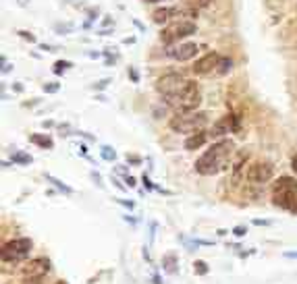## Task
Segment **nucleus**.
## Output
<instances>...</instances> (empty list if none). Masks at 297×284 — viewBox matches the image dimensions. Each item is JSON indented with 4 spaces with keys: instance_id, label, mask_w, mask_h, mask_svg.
Returning a JSON list of instances; mask_svg holds the SVG:
<instances>
[{
    "instance_id": "5",
    "label": "nucleus",
    "mask_w": 297,
    "mask_h": 284,
    "mask_svg": "<svg viewBox=\"0 0 297 284\" xmlns=\"http://www.w3.org/2000/svg\"><path fill=\"white\" fill-rule=\"evenodd\" d=\"M197 31V25L193 21H185V19H179V21H173L169 25H164V29L160 31V40L164 44H177L181 42L183 38H189Z\"/></svg>"
},
{
    "instance_id": "26",
    "label": "nucleus",
    "mask_w": 297,
    "mask_h": 284,
    "mask_svg": "<svg viewBox=\"0 0 297 284\" xmlns=\"http://www.w3.org/2000/svg\"><path fill=\"white\" fill-rule=\"evenodd\" d=\"M21 284H44V278H25Z\"/></svg>"
},
{
    "instance_id": "15",
    "label": "nucleus",
    "mask_w": 297,
    "mask_h": 284,
    "mask_svg": "<svg viewBox=\"0 0 297 284\" xmlns=\"http://www.w3.org/2000/svg\"><path fill=\"white\" fill-rule=\"evenodd\" d=\"M29 141H31V143H36V145H40L42 149H52V147H54L52 137L42 135V133H34V135H29Z\"/></svg>"
},
{
    "instance_id": "27",
    "label": "nucleus",
    "mask_w": 297,
    "mask_h": 284,
    "mask_svg": "<svg viewBox=\"0 0 297 284\" xmlns=\"http://www.w3.org/2000/svg\"><path fill=\"white\" fill-rule=\"evenodd\" d=\"M127 162H129V164H140V162H142V158H140V156H131V153H127Z\"/></svg>"
},
{
    "instance_id": "31",
    "label": "nucleus",
    "mask_w": 297,
    "mask_h": 284,
    "mask_svg": "<svg viewBox=\"0 0 297 284\" xmlns=\"http://www.w3.org/2000/svg\"><path fill=\"white\" fill-rule=\"evenodd\" d=\"M119 203H123L125 208H129V210H133L135 208V203L133 201H125V199H119Z\"/></svg>"
},
{
    "instance_id": "24",
    "label": "nucleus",
    "mask_w": 297,
    "mask_h": 284,
    "mask_svg": "<svg viewBox=\"0 0 297 284\" xmlns=\"http://www.w3.org/2000/svg\"><path fill=\"white\" fill-rule=\"evenodd\" d=\"M58 89H60L58 83H46V85H44V91H46V93H56Z\"/></svg>"
},
{
    "instance_id": "11",
    "label": "nucleus",
    "mask_w": 297,
    "mask_h": 284,
    "mask_svg": "<svg viewBox=\"0 0 297 284\" xmlns=\"http://www.w3.org/2000/svg\"><path fill=\"white\" fill-rule=\"evenodd\" d=\"M167 54H169L171 58H175V60H181V62H185V60H189V58H193V56L197 54V44H191V42H187V44L171 46V48L167 50Z\"/></svg>"
},
{
    "instance_id": "32",
    "label": "nucleus",
    "mask_w": 297,
    "mask_h": 284,
    "mask_svg": "<svg viewBox=\"0 0 297 284\" xmlns=\"http://www.w3.org/2000/svg\"><path fill=\"white\" fill-rule=\"evenodd\" d=\"M291 168H293V172L297 174V153H295V156L291 158Z\"/></svg>"
},
{
    "instance_id": "7",
    "label": "nucleus",
    "mask_w": 297,
    "mask_h": 284,
    "mask_svg": "<svg viewBox=\"0 0 297 284\" xmlns=\"http://www.w3.org/2000/svg\"><path fill=\"white\" fill-rule=\"evenodd\" d=\"M202 104V91H200V85H197L195 81H189L185 91L179 96V100L171 106L175 108L177 112H189V110H195L197 106Z\"/></svg>"
},
{
    "instance_id": "10",
    "label": "nucleus",
    "mask_w": 297,
    "mask_h": 284,
    "mask_svg": "<svg viewBox=\"0 0 297 284\" xmlns=\"http://www.w3.org/2000/svg\"><path fill=\"white\" fill-rule=\"evenodd\" d=\"M218 60H220V56H218L216 52H208V54H204L202 58L195 60V65L191 67V71H193L195 75H208V73L216 71Z\"/></svg>"
},
{
    "instance_id": "23",
    "label": "nucleus",
    "mask_w": 297,
    "mask_h": 284,
    "mask_svg": "<svg viewBox=\"0 0 297 284\" xmlns=\"http://www.w3.org/2000/svg\"><path fill=\"white\" fill-rule=\"evenodd\" d=\"M17 34H19V38H23L25 42H31V44H36V36L34 34H29V31H17Z\"/></svg>"
},
{
    "instance_id": "29",
    "label": "nucleus",
    "mask_w": 297,
    "mask_h": 284,
    "mask_svg": "<svg viewBox=\"0 0 297 284\" xmlns=\"http://www.w3.org/2000/svg\"><path fill=\"white\" fill-rule=\"evenodd\" d=\"M245 233H247L245 226H235V228H233V235H235V237H243Z\"/></svg>"
},
{
    "instance_id": "40",
    "label": "nucleus",
    "mask_w": 297,
    "mask_h": 284,
    "mask_svg": "<svg viewBox=\"0 0 297 284\" xmlns=\"http://www.w3.org/2000/svg\"><path fill=\"white\" fill-rule=\"evenodd\" d=\"M54 284H67V282H64V280H58V282H54Z\"/></svg>"
},
{
    "instance_id": "9",
    "label": "nucleus",
    "mask_w": 297,
    "mask_h": 284,
    "mask_svg": "<svg viewBox=\"0 0 297 284\" xmlns=\"http://www.w3.org/2000/svg\"><path fill=\"white\" fill-rule=\"evenodd\" d=\"M50 268H52V264L48 257H36L21 268V274L25 278H44L50 272Z\"/></svg>"
},
{
    "instance_id": "3",
    "label": "nucleus",
    "mask_w": 297,
    "mask_h": 284,
    "mask_svg": "<svg viewBox=\"0 0 297 284\" xmlns=\"http://www.w3.org/2000/svg\"><path fill=\"white\" fill-rule=\"evenodd\" d=\"M187 83H189V79H185V77H181L177 73H169V75H162L156 81V91L160 93L162 100L167 102L169 106H173L179 100L181 93L185 91Z\"/></svg>"
},
{
    "instance_id": "34",
    "label": "nucleus",
    "mask_w": 297,
    "mask_h": 284,
    "mask_svg": "<svg viewBox=\"0 0 297 284\" xmlns=\"http://www.w3.org/2000/svg\"><path fill=\"white\" fill-rule=\"evenodd\" d=\"M92 178L96 180V185H102V176L98 174V172H92Z\"/></svg>"
},
{
    "instance_id": "4",
    "label": "nucleus",
    "mask_w": 297,
    "mask_h": 284,
    "mask_svg": "<svg viewBox=\"0 0 297 284\" xmlns=\"http://www.w3.org/2000/svg\"><path fill=\"white\" fill-rule=\"evenodd\" d=\"M208 124V114L206 112H177L169 127L175 131V133H195V131H202Z\"/></svg>"
},
{
    "instance_id": "35",
    "label": "nucleus",
    "mask_w": 297,
    "mask_h": 284,
    "mask_svg": "<svg viewBox=\"0 0 297 284\" xmlns=\"http://www.w3.org/2000/svg\"><path fill=\"white\" fill-rule=\"evenodd\" d=\"M125 183H127V187H135V178L133 176H125Z\"/></svg>"
},
{
    "instance_id": "8",
    "label": "nucleus",
    "mask_w": 297,
    "mask_h": 284,
    "mask_svg": "<svg viewBox=\"0 0 297 284\" xmlns=\"http://www.w3.org/2000/svg\"><path fill=\"white\" fill-rule=\"evenodd\" d=\"M275 174V166L270 162H256L247 168V180L262 185V183H268Z\"/></svg>"
},
{
    "instance_id": "37",
    "label": "nucleus",
    "mask_w": 297,
    "mask_h": 284,
    "mask_svg": "<svg viewBox=\"0 0 297 284\" xmlns=\"http://www.w3.org/2000/svg\"><path fill=\"white\" fill-rule=\"evenodd\" d=\"M285 257H291V260H297V251H289V253H285Z\"/></svg>"
},
{
    "instance_id": "30",
    "label": "nucleus",
    "mask_w": 297,
    "mask_h": 284,
    "mask_svg": "<svg viewBox=\"0 0 297 284\" xmlns=\"http://www.w3.org/2000/svg\"><path fill=\"white\" fill-rule=\"evenodd\" d=\"M144 187L148 189V191H152V189H154V185H152V180H150L148 174H144Z\"/></svg>"
},
{
    "instance_id": "25",
    "label": "nucleus",
    "mask_w": 297,
    "mask_h": 284,
    "mask_svg": "<svg viewBox=\"0 0 297 284\" xmlns=\"http://www.w3.org/2000/svg\"><path fill=\"white\" fill-rule=\"evenodd\" d=\"M129 77H131V81H133V83H140V73H138L133 67L129 69Z\"/></svg>"
},
{
    "instance_id": "13",
    "label": "nucleus",
    "mask_w": 297,
    "mask_h": 284,
    "mask_svg": "<svg viewBox=\"0 0 297 284\" xmlns=\"http://www.w3.org/2000/svg\"><path fill=\"white\" fill-rule=\"evenodd\" d=\"M206 139H208V133L202 129V131H195V133H191L187 139H185V149H189V151H193V149H200L204 143H206Z\"/></svg>"
},
{
    "instance_id": "38",
    "label": "nucleus",
    "mask_w": 297,
    "mask_h": 284,
    "mask_svg": "<svg viewBox=\"0 0 297 284\" xmlns=\"http://www.w3.org/2000/svg\"><path fill=\"white\" fill-rule=\"evenodd\" d=\"M154 284H162V282H160V276H158V274H154Z\"/></svg>"
},
{
    "instance_id": "6",
    "label": "nucleus",
    "mask_w": 297,
    "mask_h": 284,
    "mask_svg": "<svg viewBox=\"0 0 297 284\" xmlns=\"http://www.w3.org/2000/svg\"><path fill=\"white\" fill-rule=\"evenodd\" d=\"M31 247H34V243H31V239H27V237L13 239V241H9V243L3 245L0 257H3L5 264H9V262H13V264L15 262H21V260H25L29 255Z\"/></svg>"
},
{
    "instance_id": "12",
    "label": "nucleus",
    "mask_w": 297,
    "mask_h": 284,
    "mask_svg": "<svg viewBox=\"0 0 297 284\" xmlns=\"http://www.w3.org/2000/svg\"><path fill=\"white\" fill-rule=\"evenodd\" d=\"M175 15H185L183 7H181V9H179V7H162V9H156L154 15H152V21L158 23V25H164L169 19H173Z\"/></svg>"
},
{
    "instance_id": "28",
    "label": "nucleus",
    "mask_w": 297,
    "mask_h": 284,
    "mask_svg": "<svg viewBox=\"0 0 297 284\" xmlns=\"http://www.w3.org/2000/svg\"><path fill=\"white\" fill-rule=\"evenodd\" d=\"M108 83H110V79H102L94 85V89H104V87H108Z\"/></svg>"
},
{
    "instance_id": "16",
    "label": "nucleus",
    "mask_w": 297,
    "mask_h": 284,
    "mask_svg": "<svg viewBox=\"0 0 297 284\" xmlns=\"http://www.w3.org/2000/svg\"><path fill=\"white\" fill-rule=\"evenodd\" d=\"M162 268L164 272H169V274H177V255L175 253H167L162 257Z\"/></svg>"
},
{
    "instance_id": "22",
    "label": "nucleus",
    "mask_w": 297,
    "mask_h": 284,
    "mask_svg": "<svg viewBox=\"0 0 297 284\" xmlns=\"http://www.w3.org/2000/svg\"><path fill=\"white\" fill-rule=\"evenodd\" d=\"M193 270H195V274L206 276V274H208V264H206V262H202V260H197V262L193 264Z\"/></svg>"
},
{
    "instance_id": "14",
    "label": "nucleus",
    "mask_w": 297,
    "mask_h": 284,
    "mask_svg": "<svg viewBox=\"0 0 297 284\" xmlns=\"http://www.w3.org/2000/svg\"><path fill=\"white\" fill-rule=\"evenodd\" d=\"M206 5H210V0H183V9L189 17H195L197 11L204 9Z\"/></svg>"
},
{
    "instance_id": "1",
    "label": "nucleus",
    "mask_w": 297,
    "mask_h": 284,
    "mask_svg": "<svg viewBox=\"0 0 297 284\" xmlns=\"http://www.w3.org/2000/svg\"><path fill=\"white\" fill-rule=\"evenodd\" d=\"M233 151H235V143L231 141V139H220V141L212 143L210 149H206L195 160L197 174H202V176H214V174L222 172L229 166Z\"/></svg>"
},
{
    "instance_id": "18",
    "label": "nucleus",
    "mask_w": 297,
    "mask_h": 284,
    "mask_svg": "<svg viewBox=\"0 0 297 284\" xmlns=\"http://www.w3.org/2000/svg\"><path fill=\"white\" fill-rule=\"evenodd\" d=\"M11 160H13V164H17V166H27V164H31V156H27V153H23V151H15Z\"/></svg>"
},
{
    "instance_id": "2",
    "label": "nucleus",
    "mask_w": 297,
    "mask_h": 284,
    "mask_svg": "<svg viewBox=\"0 0 297 284\" xmlns=\"http://www.w3.org/2000/svg\"><path fill=\"white\" fill-rule=\"evenodd\" d=\"M272 203L285 212L297 214V180L291 176H281L272 185Z\"/></svg>"
},
{
    "instance_id": "33",
    "label": "nucleus",
    "mask_w": 297,
    "mask_h": 284,
    "mask_svg": "<svg viewBox=\"0 0 297 284\" xmlns=\"http://www.w3.org/2000/svg\"><path fill=\"white\" fill-rule=\"evenodd\" d=\"M112 183L117 185V189H121V191H125V189H127L125 185H121V180H119V178H115V174H112Z\"/></svg>"
},
{
    "instance_id": "21",
    "label": "nucleus",
    "mask_w": 297,
    "mask_h": 284,
    "mask_svg": "<svg viewBox=\"0 0 297 284\" xmlns=\"http://www.w3.org/2000/svg\"><path fill=\"white\" fill-rule=\"evenodd\" d=\"M67 69H71V62L69 60H56L54 62V73L56 75H60L62 71H67Z\"/></svg>"
},
{
    "instance_id": "36",
    "label": "nucleus",
    "mask_w": 297,
    "mask_h": 284,
    "mask_svg": "<svg viewBox=\"0 0 297 284\" xmlns=\"http://www.w3.org/2000/svg\"><path fill=\"white\" fill-rule=\"evenodd\" d=\"M254 224H258V226H268L270 222H268V220H256V222Z\"/></svg>"
},
{
    "instance_id": "20",
    "label": "nucleus",
    "mask_w": 297,
    "mask_h": 284,
    "mask_svg": "<svg viewBox=\"0 0 297 284\" xmlns=\"http://www.w3.org/2000/svg\"><path fill=\"white\" fill-rule=\"evenodd\" d=\"M100 156L104 158L106 162H115V158H117V151L110 147V145H102V149H100Z\"/></svg>"
},
{
    "instance_id": "39",
    "label": "nucleus",
    "mask_w": 297,
    "mask_h": 284,
    "mask_svg": "<svg viewBox=\"0 0 297 284\" xmlns=\"http://www.w3.org/2000/svg\"><path fill=\"white\" fill-rule=\"evenodd\" d=\"M144 3H150V5H156V3H162V0H144Z\"/></svg>"
},
{
    "instance_id": "17",
    "label": "nucleus",
    "mask_w": 297,
    "mask_h": 284,
    "mask_svg": "<svg viewBox=\"0 0 297 284\" xmlns=\"http://www.w3.org/2000/svg\"><path fill=\"white\" fill-rule=\"evenodd\" d=\"M46 180H48V183H52V185L58 189V191H62V193H67V195H71V193H73V189H71L69 185H64L62 180H58L56 176H52V174H48V172H46Z\"/></svg>"
},
{
    "instance_id": "19",
    "label": "nucleus",
    "mask_w": 297,
    "mask_h": 284,
    "mask_svg": "<svg viewBox=\"0 0 297 284\" xmlns=\"http://www.w3.org/2000/svg\"><path fill=\"white\" fill-rule=\"evenodd\" d=\"M231 69H233V60H231V58H222L220 56V60H218V67H216V73L218 75H224V73H229Z\"/></svg>"
}]
</instances>
